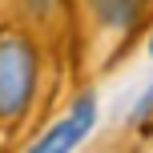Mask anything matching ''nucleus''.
I'll return each mask as SVG.
<instances>
[{"instance_id":"obj_1","label":"nucleus","mask_w":153,"mask_h":153,"mask_svg":"<svg viewBox=\"0 0 153 153\" xmlns=\"http://www.w3.org/2000/svg\"><path fill=\"white\" fill-rule=\"evenodd\" d=\"M93 121H97V101H93V93H85V97H76V105L69 109V117H61L28 153H69L73 145H81V141L89 137Z\"/></svg>"},{"instance_id":"obj_2","label":"nucleus","mask_w":153,"mask_h":153,"mask_svg":"<svg viewBox=\"0 0 153 153\" xmlns=\"http://www.w3.org/2000/svg\"><path fill=\"white\" fill-rule=\"evenodd\" d=\"M149 109H153V85L145 89V97L137 101V109H133V121H145V117H149Z\"/></svg>"},{"instance_id":"obj_3","label":"nucleus","mask_w":153,"mask_h":153,"mask_svg":"<svg viewBox=\"0 0 153 153\" xmlns=\"http://www.w3.org/2000/svg\"><path fill=\"white\" fill-rule=\"evenodd\" d=\"M149 53H153V36H149Z\"/></svg>"}]
</instances>
